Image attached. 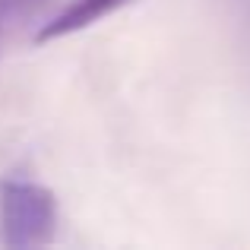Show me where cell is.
Instances as JSON below:
<instances>
[{
  "instance_id": "obj_3",
  "label": "cell",
  "mask_w": 250,
  "mask_h": 250,
  "mask_svg": "<svg viewBox=\"0 0 250 250\" xmlns=\"http://www.w3.org/2000/svg\"><path fill=\"white\" fill-rule=\"evenodd\" d=\"M48 0H0V51L10 42V35L16 29H22L25 22L38 16L44 10Z\"/></svg>"
},
{
  "instance_id": "obj_2",
  "label": "cell",
  "mask_w": 250,
  "mask_h": 250,
  "mask_svg": "<svg viewBox=\"0 0 250 250\" xmlns=\"http://www.w3.org/2000/svg\"><path fill=\"white\" fill-rule=\"evenodd\" d=\"M124 3H130V0H76V3H70L63 13H57L54 19H48L35 32V42H54V38L70 35V32L89 29L92 22L111 16L114 10H121Z\"/></svg>"
},
{
  "instance_id": "obj_1",
  "label": "cell",
  "mask_w": 250,
  "mask_h": 250,
  "mask_svg": "<svg viewBox=\"0 0 250 250\" xmlns=\"http://www.w3.org/2000/svg\"><path fill=\"white\" fill-rule=\"evenodd\" d=\"M57 206L54 193L29 181L0 184V228L6 247H38L48 244L54 234Z\"/></svg>"
}]
</instances>
